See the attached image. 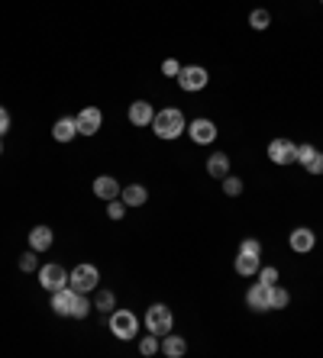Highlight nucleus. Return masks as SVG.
I'll return each mask as SVG.
<instances>
[{"instance_id": "obj_35", "label": "nucleus", "mask_w": 323, "mask_h": 358, "mask_svg": "<svg viewBox=\"0 0 323 358\" xmlns=\"http://www.w3.org/2000/svg\"><path fill=\"white\" fill-rule=\"evenodd\" d=\"M320 3H323V0H320Z\"/></svg>"}, {"instance_id": "obj_17", "label": "nucleus", "mask_w": 323, "mask_h": 358, "mask_svg": "<svg viewBox=\"0 0 323 358\" xmlns=\"http://www.w3.org/2000/svg\"><path fill=\"white\" fill-rule=\"evenodd\" d=\"M75 294L71 287H59V291H52V310L59 313V317H69L71 313V303H75Z\"/></svg>"}, {"instance_id": "obj_7", "label": "nucleus", "mask_w": 323, "mask_h": 358, "mask_svg": "<svg viewBox=\"0 0 323 358\" xmlns=\"http://www.w3.org/2000/svg\"><path fill=\"white\" fill-rule=\"evenodd\" d=\"M246 303L249 310H255V313H268L272 310V284H252L246 291Z\"/></svg>"}, {"instance_id": "obj_32", "label": "nucleus", "mask_w": 323, "mask_h": 358, "mask_svg": "<svg viewBox=\"0 0 323 358\" xmlns=\"http://www.w3.org/2000/svg\"><path fill=\"white\" fill-rule=\"evenodd\" d=\"M178 71H181V65L175 59H165L162 62V75H168V78H178Z\"/></svg>"}, {"instance_id": "obj_23", "label": "nucleus", "mask_w": 323, "mask_h": 358, "mask_svg": "<svg viewBox=\"0 0 323 358\" xmlns=\"http://www.w3.org/2000/svg\"><path fill=\"white\" fill-rule=\"evenodd\" d=\"M87 313H91V300H87V294H75V303H71V320H85Z\"/></svg>"}, {"instance_id": "obj_28", "label": "nucleus", "mask_w": 323, "mask_h": 358, "mask_svg": "<svg viewBox=\"0 0 323 358\" xmlns=\"http://www.w3.org/2000/svg\"><path fill=\"white\" fill-rule=\"evenodd\" d=\"M107 217L110 220H123L127 217V203H123V200H107Z\"/></svg>"}, {"instance_id": "obj_31", "label": "nucleus", "mask_w": 323, "mask_h": 358, "mask_svg": "<svg viewBox=\"0 0 323 358\" xmlns=\"http://www.w3.org/2000/svg\"><path fill=\"white\" fill-rule=\"evenodd\" d=\"M278 268H259V281L262 284H278Z\"/></svg>"}, {"instance_id": "obj_9", "label": "nucleus", "mask_w": 323, "mask_h": 358, "mask_svg": "<svg viewBox=\"0 0 323 358\" xmlns=\"http://www.w3.org/2000/svg\"><path fill=\"white\" fill-rule=\"evenodd\" d=\"M268 159L275 165H291V162H298V145L291 139H272L268 142Z\"/></svg>"}, {"instance_id": "obj_21", "label": "nucleus", "mask_w": 323, "mask_h": 358, "mask_svg": "<svg viewBox=\"0 0 323 358\" xmlns=\"http://www.w3.org/2000/svg\"><path fill=\"white\" fill-rule=\"evenodd\" d=\"M162 352H165V355L168 358H181L187 352V342L181 339V336H162Z\"/></svg>"}, {"instance_id": "obj_13", "label": "nucleus", "mask_w": 323, "mask_h": 358, "mask_svg": "<svg viewBox=\"0 0 323 358\" xmlns=\"http://www.w3.org/2000/svg\"><path fill=\"white\" fill-rule=\"evenodd\" d=\"M127 117L133 126H152V117H155V110L152 103H145V100H133L127 110Z\"/></svg>"}, {"instance_id": "obj_16", "label": "nucleus", "mask_w": 323, "mask_h": 358, "mask_svg": "<svg viewBox=\"0 0 323 358\" xmlns=\"http://www.w3.org/2000/svg\"><path fill=\"white\" fill-rule=\"evenodd\" d=\"M52 242H55V236H52L49 226H33L29 229V249L33 252H49Z\"/></svg>"}, {"instance_id": "obj_29", "label": "nucleus", "mask_w": 323, "mask_h": 358, "mask_svg": "<svg viewBox=\"0 0 323 358\" xmlns=\"http://www.w3.org/2000/svg\"><path fill=\"white\" fill-rule=\"evenodd\" d=\"M239 252H249V255H259V259H262V242L259 239H243L239 242Z\"/></svg>"}, {"instance_id": "obj_19", "label": "nucleus", "mask_w": 323, "mask_h": 358, "mask_svg": "<svg viewBox=\"0 0 323 358\" xmlns=\"http://www.w3.org/2000/svg\"><path fill=\"white\" fill-rule=\"evenodd\" d=\"M120 200H123L127 207H143L145 200H149V191H145L143 184H127V187L120 191Z\"/></svg>"}, {"instance_id": "obj_6", "label": "nucleus", "mask_w": 323, "mask_h": 358, "mask_svg": "<svg viewBox=\"0 0 323 358\" xmlns=\"http://www.w3.org/2000/svg\"><path fill=\"white\" fill-rule=\"evenodd\" d=\"M39 284L45 291H59V287H69V271L59 265V262H49V265L39 268Z\"/></svg>"}, {"instance_id": "obj_15", "label": "nucleus", "mask_w": 323, "mask_h": 358, "mask_svg": "<svg viewBox=\"0 0 323 358\" xmlns=\"http://www.w3.org/2000/svg\"><path fill=\"white\" fill-rule=\"evenodd\" d=\"M233 268H236L239 278H252V275H259L262 262H259V255H249V252H236V262H233Z\"/></svg>"}, {"instance_id": "obj_33", "label": "nucleus", "mask_w": 323, "mask_h": 358, "mask_svg": "<svg viewBox=\"0 0 323 358\" xmlns=\"http://www.w3.org/2000/svg\"><path fill=\"white\" fill-rule=\"evenodd\" d=\"M7 129H10V113L0 107V136H7Z\"/></svg>"}, {"instance_id": "obj_2", "label": "nucleus", "mask_w": 323, "mask_h": 358, "mask_svg": "<svg viewBox=\"0 0 323 358\" xmlns=\"http://www.w3.org/2000/svg\"><path fill=\"white\" fill-rule=\"evenodd\" d=\"M103 323L110 326V333L117 336L120 342H129L139 336V320H136V313H129V310H113V313L103 317Z\"/></svg>"}, {"instance_id": "obj_3", "label": "nucleus", "mask_w": 323, "mask_h": 358, "mask_svg": "<svg viewBox=\"0 0 323 358\" xmlns=\"http://www.w3.org/2000/svg\"><path fill=\"white\" fill-rule=\"evenodd\" d=\"M171 326H175V317H171V310L165 307V303H152V307L145 310V329L152 336H168Z\"/></svg>"}, {"instance_id": "obj_12", "label": "nucleus", "mask_w": 323, "mask_h": 358, "mask_svg": "<svg viewBox=\"0 0 323 358\" xmlns=\"http://www.w3.org/2000/svg\"><path fill=\"white\" fill-rule=\"evenodd\" d=\"M288 242H291V252L307 255V252H314V245H317V233L314 229H307V226H298V229L288 236Z\"/></svg>"}, {"instance_id": "obj_24", "label": "nucleus", "mask_w": 323, "mask_h": 358, "mask_svg": "<svg viewBox=\"0 0 323 358\" xmlns=\"http://www.w3.org/2000/svg\"><path fill=\"white\" fill-rule=\"evenodd\" d=\"M94 307L103 310V313H110V310L117 307V297H113V291H97V297H94Z\"/></svg>"}, {"instance_id": "obj_14", "label": "nucleus", "mask_w": 323, "mask_h": 358, "mask_svg": "<svg viewBox=\"0 0 323 358\" xmlns=\"http://www.w3.org/2000/svg\"><path fill=\"white\" fill-rule=\"evenodd\" d=\"M120 191H123V187H120L117 178H110V175L94 178V194H97V197H101L103 203H107V200H117V197H120Z\"/></svg>"}, {"instance_id": "obj_10", "label": "nucleus", "mask_w": 323, "mask_h": 358, "mask_svg": "<svg viewBox=\"0 0 323 358\" xmlns=\"http://www.w3.org/2000/svg\"><path fill=\"white\" fill-rule=\"evenodd\" d=\"M187 136L197 142V145H210L213 139H217V126H213V120L207 117H197L187 123Z\"/></svg>"}, {"instance_id": "obj_5", "label": "nucleus", "mask_w": 323, "mask_h": 358, "mask_svg": "<svg viewBox=\"0 0 323 358\" xmlns=\"http://www.w3.org/2000/svg\"><path fill=\"white\" fill-rule=\"evenodd\" d=\"M207 81H210V75H207V68L204 65H181L178 71V87L187 94H197V91H204Z\"/></svg>"}, {"instance_id": "obj_30", "label": "nucleus", "mask_w": 323, "mask_h": 358, "mask_svg": "<svg viewBox=\"0 0 323 358\" xmlns=\"http://www.w3.org/2000/svg\"><path fill=\"white\" fill-rule=\"evenodd\" d=\"M20 271H26V275H29V271H36V252L33 249L26 252V255H20Z\"/></svg>"}, {"instance_id": "obj_22", "label": "nucleus", "mask_w": 323, "mask_h": 358, "mask_svg": "<svg viewBox=\"0 0 323 358\" xmlns=\"http://www.w3.org/2000/svg\"><path fill=\"white\" fill-rule=\"evenodd\" d=\"M249 26H252L255 33H265V29H268V26H272V13H268V10H252V13H249Z\"/></svg>"}, {"instance_id": "obj_18", "label": "nucleus", "mask_w": 323, "mask_h": 358, "mask_svg": "<svg viewBox=\"0 0 323 358\" xmlns=\"http://www.w3.org/2000/svg\"><path fill=\"white\" fill-rule=\"evenodd\" d=\"M75 136H78L75 117H59V120H55V126H52V139H55V142H71Z\"/></svg>"}, {"instance_id": "obj_25", "label": "nucleus", "mask_w": 323, "mask_h": 358, "mask_svg": "<svg viewBox=\"0 0 323 358\" xmlns=\"http://www.w3.org/2000/svg\"><path fill=\"white\" fill-rule=\"evenodd\" d=\"M159 349H162V339H159V336H152V333H149V336H143V339H139V352H143L145 358H149V355H155V352H159Z\"/></svg>"}, {"instance_id": "obj_11", "label": "nucleus", "mask_w": 323, "mask_h": 358, "mask_svg": "<svg viewBox=\"0 0 323 358\" xmlns=\"http://www.w3.org/2000/svg\"><path fill=\"white\" fill-rule=\"evenodd\" d=\"M298 162L307 175H323V152L317 145H298Z\"/></svg>"}, {"instance_id": "obj_4", "label": "nucleus", "mask_w": 323, "mask_h": 358, "mask_svg": "<svg viewBox=\"0 0 323 358\" xmlns=\"http://www.w3.org/2000/svg\"><path fill=\"white\" fill-rule=\"evenodd\" d=\"M97 284H101V271L94 265H78L71 268V275H69V287L78 294H91L97 291Z\"/></svg>"}, {"instance_id": "obj_1", "label": "nucleus", "mask_w": 323, "mask_h": 358, "mask_svg": "<svg viewBox=\"0 0 323 358\" xmlns=\"http://www.w3.org/2000/svg\"><path fill=\"white\" fill-rule=\"evenodd\" d=\"M185 129H187L185 113L175 110V107H165V110H159V113L152 117V133L159 136V139H178Z\"/></svg>"}, {"instance_id": "obj_26", "label": "nucleus", "mask_w": 323, "mask_h": 358, "mask_svg": "<svg viewBox=\"0 0 323 358\" xmlns=\"http://www.w3.org/2000/svg\"><path fill=\"white\" fill-rule=\"evenodd\" d=\"M288 303H291L288 291H285V287H278V284H272V310H285Z\"/></svg>"}, {"instance_id": "obj_34", "label": "nucleus", "mask_w": 323, "mask_h": 358, "mask_svg": "<svg viewBox=\"0 0 323 358\" xmlns=\"http://www.w3.org/2000/svg\"><path fill=\"white\" fill-rule=\"evenodd\" d=\"M0 155H3V142H0Z\"/></svg>"}, {"instance_id": "obj_8", "label": "nucleus", "mask_w": 323, "mask_h": 358, "mask_svg": "<svg viewBox=\"0 0 323 358\" xmlns=\"http://www.w3.org/2000/svg\"><path fill=\"white\" fill-rule=\"evenodd\" d=\"M75 123H78V136H97L101 133V123H103L101 107H85L75 117Z\"/></svg>"}, {"instance_id": "obj_20", "label": "nucleus", "mask_w": 323, "mask_h": 358, "mask_svg": "<svg viewBox=\"0 0 323 358\" xmlns=\"http://www.w3.org/2000/svg\"><path fill=\"white\" fill-rule=\"evenodd\" d=\"M207 175L210 178H227L230 175V155H223V152H213L210 159H207Z\"/></svg>"}, {"instance_id": "obj_27", "label": "nucleus", "mask_w": 323, "mask_h": 358, "mask_svg": "<svg viewBox=\"0 0 323 358\" xmlns=\"http://www.w3.org/2000/svg\"><path fill=\"white\" fill-rule=\"evenodd\" d=\"M223 194H227V197H239V194H243V181H239L236 175H227L223 178Z\"/></svg>"}]
</instances>
